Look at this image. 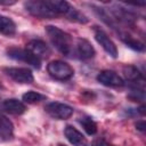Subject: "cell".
<instances>
[{"label":"cell","mask_w":146,"mask_h":146,"mask_svg":"<svg viewBox=\"0 0 146 146\" xmlns=\"http://www.w3.org/2000/svg\"><path fill=\"white\" fill-rule=\"evenodd\" d=\"M14 137V124L5 115L0 114V138L3 140H10Z\"/></svg>","instance_id":"4fadbf2b"},{"label":"cell","mask_w":146,"mask_h":146,"mask_svg":"<svg viewBox=\"0 0 146 146\" xmlns=\"http://www.w3.org/2000/svg\"><path fill=\"white\" fill-rule=\"evenodd\" d=\"M46 3L57 16L66 15L70 8L72 7L67 1H63V0H47Z\"/></svg>","instance_id":"5bb4252c"},{"label":"cell","mask_w":146,"mask_h":146,"mask_svg":"<svg viewBox=\"0 0 146 146\" xmlns=\"http://www.w3.org/2000/svg\"><path fill=\"white\" fill-rule=\"evenodd\" d=\"M3 72L18 83H32L34 80L33 73L26 67H6Z\"/></svg>","instance_id":"8992f818"},{"label":"cell","mask_w":146,"mask_h":146,"mask_svg":"<svg viewBox=\"0 0 146 146\" xmlns=\"http://www.w3.org/2000/svg\"><path fill=\"white\" fill-rule=\"evenodd\" d=\"M24 7L27 13H30L32 16L36 18H55L57 15L47 6L46 1H40V0H30L24 2Z\"/></svg>","instance_id":"3957f363"},{"label":"cell","mask_w":146,"mask_h":146,"mask_svg":"<svg viewBox=\"0 0 146 146\" xmlns=\"http://www.w3.org/2000/svg\"><path fill=\"white\" fill-rule=\"evenodd\" d=\"M44 30H46V33L48 34L51 43L55 46V48L59 52H62L65 56H70L72 54L73 40H72V36L67 32H65L54 25H47L44 27Z\"/></svg>","instance_id":"6da1fadb"},{"label":"cell","mask_w":146,"mask_h":146,"mask_svg":"<svg viewBox=\"0 0 146 146\" xmlns=\"http://www.w3.org/2000/svg\"><path fill=\"white\" fill-rule=\"evenodd\" d=\"M70 21H73V22H76V23H80V24H86L88 23V18L87 16H84L81 11H79L78 9H75L74 7H71L70 10L67 11V14L65 15Z\"/></svg>","instance_id":"d6986e66"},{"label":"cell","mask_w":146,"mask_h":146,"mask_svg":"<svg viewBox=\"0 0 146 146\" xmlns=\"http://www.w3.org/2000/svg\"><path fill=\"white\" fill-rule=\"evenodd\" d=\"M22 99L27 104H34V103H38V102H41V100L46 99V96H43V95H41V94H39L36 91L30 90V91L25 92L22 96Z\"/></svg>","instance_id":"ffe728a7"},{"label":"cell","mask_w":146,"mask_h":146,"mask_svg":"<svg viewBox=\"0 0 146 146\" xmlns=\"http://www.w3.org/2000/svg\"><path fill=\"white\" fill-rule=\"evenodd\" d=\"M128 97L130 99H132L133 102H143L145 99V92H144V88H139L136 87L135 89H132L130 91V94L128 95Z\"/></svg>","instance_id":"44dd1931"},{"label":"cell","mask_w":146,"mask_h":146,"mask_svg":"<svg viewBox=\"0 0 146 146\" xmlns=\"http://www.w3.org/2000/svg\"><path fill=\"white\" fill-rule=\"evenodd\" d=\"M44 110L51 117L57 119V120H66L71 117L74 112L72 106L64 104V103H58V102L49 103L44 107Z\"/></svg>","instance_id":"5b68a950"},{"label":"cell","mask_w":146,"mask_h":146,"mask_svg":"<svg viewBox=\"0 0 146 146\" xmlns=\"http://www.w3.org/2000/svg\"><path fill=\"white\" fill-rule=\"evenodd\" d=\"M0 33L7 36H11L16 33V24L15 22L3 15H0Z\"/></svg>","instance_id":"9a60e30c"},{"label":"cell","mask_w":146,"mask_h":146,"mask_svg":"<svg viewBox=\"0 0 146 146\" xmlns=\"http://www.w3.org/2000/svg\"><path fill=\"white\" fill-rule=\"evenodd\" d=\"M79 122L83 127V129L86 130V132L88 135L91 136V135H95L97 132V124L92 120V117H90V116H83V117H80Z\"/></svg>","instance_id":"ac0fdd59"},{"label":"cell","mask_w":146,"mask_h":146,"mask_svg":"<svg viewBox=\"0 0 146 146\" xmlns=\"http://www.w3.org/2000/svg\"><path fill=\"white\" fill-rule=\"evenodd\" d=\"M25 110H26L25 104L15 98L6 99L0 103V113H3V114L19 115V114H23Z\"/></svg>","instance_id":"9c48e42d"},{"label":"cell","mask_w":146,"mask_h":146,"mask_svg":"<svg viewBox=\"0 0 146 146\" xmlns=\"http://www.w3.org/2000/svg\"><path fill=\"white\" fill-rule=\"evenodd\" d=\"M97 81L103 86L112 87V88L122 87L124 84L123 79L119 74H116L114 71H111V70H104L99 72L97 75Z\"/></svg>","instance_id":"ba28073f"},{"label":"cell","mask_w":146,"mask_h":146,"mask_svg":"<svg viewBox=\"0 0 146 146\" xmlns=\"http://www.w3.org/2000/svg\"><path fill=\"white\" fill-rule=\"evenodd\" d=\"M64 135L66 139L73 145V146H87V139L86 137L74 127L66 125L64 129Z\"/></svg>","instance_id":"7c38bea8"},{"label":"cell","mask_w":146,"mask_h":146,"mask_svg":"<svg viewBox=\"0 0 146 146\" xmlns=\"http://www.w3.org/2000/svg\"><path fill=\"white\" fill-rule=\"evenodd\" d=\"M94 32H95V39L96 41L102 46V48L113 58H116L117 57V48L115 46V43L110 39V36L99 27L95 26L94 29Z\"/></svg>","instance_id":"52a82bcc"},{"label":"cell","mask_w":146,"mask_h":146,"mask_svg":"<svg viewBox=\"0 0 146 146\" xmlns=\"http://www.w3.org/2000/svg\"><path fill=\"white\" fill-rule=\"evenodd\" d=\"M123 74L125 76L127 80L129 81H132L135 83L137 82H144V78H143V74L140 73V71L133 66V65H125L123 67Z\"/></svg>","instance_id":"2e32d148"},{"label":"cell","mask_w":146,"mask_h":146,"mask_svg":"<svg viewBox=\"0 0 146 146\" xmlns=\"http://www.w3.org/2000/svg\"><path fill=\"white\" fill-rule=\"evenodd\" d=\"M7 55H8V57H10L15 60H21V62L27 63L36 70H39L41 67V59L35 57L27 49H23V48H18V47H10L7 49Z\"/></svg>","instance_id":"277c9868"},{"label":"cell","mask_w":146,"mask_h":146,"mask_svg":"<svg viewBox=\"0 0 146 146\" xmlns=\"http://www.w3.org/2000/svg\"><path fill=\"white\" fill-rule=\"evenodd\" d=\"M75 47V54L80 59H90L96 54L92 44L86 39H78Z\"/></svg>","instance_id":"8fae6325"},{"label":"cell","mask_w":146,"mask_h":146,"mask_svg":"<svg viewBox=\"0 0 146 146\" xmlns=\"http://www.w3.org/2000/svg\"><path fill=\"white\" fill-rule=\"evenodd\" d=\"M15 1H0V5L1 6H10V5H14Z\"/></svg>","instance_id":"cb8c5ba5"},{"label":"cell","mask_w":146,"mask_h":146,"mask_svg":"<svg viewBox=\"0 0 146 146\" xmlns=\"http://www.w3.org/2000/svg\"><path fill=\"white\" fill-rule=\"evenodd\" d=\"M121 39H122V41H123L129 48H131V49H133V50H136V51H144V50H145L144 43H143L141 41H139V40L132 38L131 35L122 34V35H121Z\"/></svg>","instance_id":"e0dca14e"},{"label":"cell","mask_w":146,"mask_h":146,"mask_svg":"<svg viewBox=\"0 0 146 146\" xmlns=\"http://www.w3.org/2000/svg\"><path fill=\"white\" fill-rule=\"evenodd\" d=\"M26 49L40 59L44 58V57H48L49 54H50V49L47 46V43L42 40H39V39H33L30 42H27Z\"/></svg>","instance_id":"30bf717a"},{"label":"cell","mask_w":146,"mask_h":146,"mask_svg":"<svg viewBox=\"0 0 146 146\" xmlns=\"http://www.w3.org/2000/svg\"><path fill=\"white\" fill-rule=\"evenodd\" d=\"M92 146H113V145L108 144L104 139H96V140L92 141Z\"/></svg>","instance_id":"7402d4cb"},{"label":"cell","mask_w":146,"mask_h":146,"mask_svg":"<svg viewBox=\"0 0 146 146\" xmlns=\"http://www.w3.org/2000/svg\"><path fill=\"white\" fill-rule=\"evenodd\" d=\"M47 71L49 75L56 80L65 81L70 80L74 75L73 67L63 60H52L47 65Z\"/></svg>","instance_id":"7a4b0ae2"},{"label":"cell","mask_w":146,"mask_h":146,"mask_svg":"<svg viewBox=\"0 0 146 146\" xmlns=\"http://www.w3.org/2000/svg\"><path fill=\"white\" fill-rule=\"evenodd\" d=\"M135 125H136V129H137L138 131H140V132H144V131H145V121H144V120L138 121Z\"/></svg>","instance_id":"603a6c76"}]
</instances>
